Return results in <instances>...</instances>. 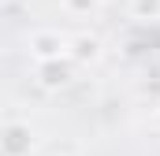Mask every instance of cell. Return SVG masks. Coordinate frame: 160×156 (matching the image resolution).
<instances>
[{"mask_svg": "<svg viewBox=\"0 0 160 156\" xmlns=\"http://www.w3.org/2000/svg\"><path fill=\"white\" fill-rule=\"evenodd\" d=\"M34 149H38V134L30 123L8 119L0 126V156H34Z\"/></svg>", "mask_w": 160, "mask_h": 156, "instance_id": "obj_1", "label": "cell"}, {"mask_svg": "<svg viewBox=\"0 0 160 156\" xmlns=\"http://www.w3.org/2000/svg\"><path fill=\"white\" fill-rule=\"evenodd\" d=\"M41 89H48V93H60V89H67L71 82H75V63L67 60V56H60V60H41L38 71H34Z\"/></svg>", "mask_w": 160, "mask_h": 156, "instance_id": "obj_2", "label": "cell"}, {"mask_svg": "<svg viewBox=\"0 0 160 156\" xmlns=\"http://www.w3.org/2000/svg\"><path fill=\"white\" fill-rule=\"evenodd\" d=\"M26 48H30L34 63L60 60V56H67V34H60V30H34L30 41H26Z\"/></svg>", "mask_w": 160, "mask_h": 156, "instance_id": "obj_3", "label": "cell"}, {"mask_svg": "<svg viewBox=\"0 0 160 156\" xmlns=\"http://www.w3.org/2000/svg\"><path fill=\"white\" fill-rule=\"evenodd\" d=\"M101 56H104V45H101L97 34H75V37H67V60L75 67H89Z\"/></svg>", "mask_w": 160, "mask_h": 156, "instance_id": "obj_4", "label": "cell"}, {"mask_svg": "<svg viewBox=\"0 0 160 156\" xmlns=\"http://www.w3.org/2000/svg\"><path fill=\"white\" fill-rule=\"evenodd\" d=\"M130 15L134 19H160V0H130Z\"/></svg>", "mask_w": 160, "mask_h": 156, "instance_id": "obj_5", "label": "cell"}, {"mask_svg": "<svg viewBox=\"0 0 160 156\" xmlns=\"http://www.w3.org/2000/svg\"><path fill=\"white\" fill-rule=\"evenodd\" d=\"M63 7H67L71 15H89V11L97 7V0H63Z\"/></svg>", "mask_w": 160, "mask_h": 156, "instance_id": "obj_6", "label": "cell"}, {"mask_svg": "<svg viewBox=\"0 0 160 156\" xmlns=\"http://www.w3.org/2000/svg\"><path fill=\"white\" fill-rule=\"evenodd\" d=\"M157 130H160V104H157Z\"/></svg>", "mask_w": 160, "mask_h": 156, "instance_id": "obj_7", "label": "cell"}]
</instances>
